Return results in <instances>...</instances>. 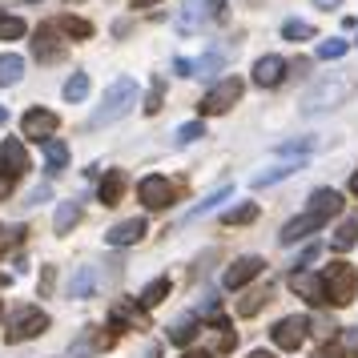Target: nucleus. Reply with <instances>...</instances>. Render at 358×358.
Here are the masks:
<instances>
[{"label":"nucleus","mask_w":358,"mask_h":358,"mask_svg":"<svg viewBox=\"0 0 358 358\" xmlns=\"http://www.w3.org/2000/svg\"><path fill=\"white\" fill-rule=\"evenodd\" d=\"M29 229L24 226H0V254H8L13 245H20V238H24Z\"/></svg>","instance_id":"obj_34"},{"label":"nucleus","mask_w":358,"mask_h":358,"mask_svg":"<svg viewBox=\"0 0 358 358\" xmlns=\"http://www.w3.org/2000/svg\"><path fill=\"white\" fill-rule=\"evenodd\" d=\"M197 338V318L194 314H185V318H178V322L169 326V342L173 346H185V342H194Z\"/></svg>","instance_id":"obj_22"},{"label":"nucleus","mask_w":358,"mask_h":358,"mask_svg":"<svg viewBox=\"0 0 358 358\" xmlns=\"http://www.w3.org/2000/svg\"><path fill=\"white\" fill-rule=\"evenodd\" d=\"M45 165H49V173H61L69 165V145L65 141H45Z\"/></svg>","instance_id":"obj_24"},{"label":"nucleus","mask_w":358,"mask_h":358,"mask_svg":"<svg viewBox=\"0 0 358 358\" xmlns=\"http://www.w3.org/2000/svg\"><path fill=\"white\" fill-rule=\"evenodd\" d=\"M24 36V20L20 17H0V41H20Z\"/></svg>","instance_id":"obj_35"},{"label":"nucleus","mask_w":358,"mask_h":358,"mask_svg":"<svg viewBox=\"0 0 358 358\" xmlns=\"http://www.w3.org/2000/svg\"><path fill=\"white\" fill-rule=\"evenodd\" d=\"M314 258H318V242H314V245H306V250L298 254V266H310Z\"/></svg>","instance_id":"obj_42"},{"label":"nucleus","mask_w":358,"mask_h":358,"mask_svg":"<svg viewBox=\"0 0 358 358\" xmlns=\"http://www.w3.org/2000/svg\"><path fill=\"white\" fill-rule=\"evenodd\" d=\"M314 358H346V346L342 342H326V346L314 350Z\"/></svg>","instance_id":"obj_40"},{"label":"nucleus","mask_w":358,"mask_h":358,"mask_svg":"<svg viewBox=\"0 0 358 358\" xmlns=\"http://www.w3.org/2000/svg\"><path fill=\"white\" fill-rule=\"evenodd\" d=\"M266 302H270V290H254V294H245L242 302H238V314H245V318H250V314H258V310L266 306Z\"/></svg>","instance_id":"obj_32"},{"label":"nucleus","mask_w":358,"mask_h":358,"mask_svg":"<svg viewBox=\"0 0 358 358\" xmlns=\"http://www.w3.org/2000/svg\"><path fill=\"white\" fill-rule=\"evenodd\" d=\"M213 346H217L222 355H229V350L238 346V338H234V326H229L226 318H213Z\"/></svg>","instance_id":"obj_27"},{"label":"nucleus","mask_w":358,"mask_h":358,"mask_svg":"<svg viewBox=\"0 0 358 358\" xmlns=\"http://www.w3.org/2000/svg\"><path fill=\"white\" fill-rule=\"evenodd\" d=\"M185 358H210V355H185Z\"/></svg>","instance_id":"obj_51"},{"label":"nucleus","mask_w":358,"mask_h":358,"mask_svg":"<svg viewBox=\"0 0 358 358\" xmlns=\"http://www.w3.org/2000/svg\"><path fill=\"white\" fill-rule=\"evenodd\" d=\"M355 242H358V213H355V217H346V222L334 229V238H330L334 250H355Z\"/></svg>","instance_id":"obj_23"},{"label":"nucleus","mask_w":358,"mask_h":358,"mask_svg":"<svg viewBox=\"0 0 358 358\" xmlns=\"http://www.w3.org/2000/svg\"><path fill=\"white\" fill-rule=\"evenodd\" d=\"M226 57H229L226 49H222V52H217V49H210L206 57H201V61H194V77H213L217 69L226 65Z\"/></svg>","instance_id":"obj_26"},{"label":"nucleus","mask_w":358,"mask_h":358,"mask_svg":"<svg viewBox=\"0 0 358 358\" xmlns=\"http://www.w3.org/2000/svg\"><path fill=\"white\" fill-rule=\"evenodd\" d=\"M290 290H294V294H302L310 306L326 302V286H322V278H314L310 270H294V274H290Z\"/></svg>","instance_id":"obj_12"},{"label":"nucleus","mask_w":358,"mask_h":358,"mask_svg":"<svg viewBox=\"0 0 358 358\" xmlns=\"http://www.w3.org/2000/svg\"><path fill=\"white\" fill-rule=\"evenodd\" d=\"M173 69H178L181 77H194V61H185V57H178V61H173Z\"/></svg>","instance_id":"obj_43"},{"label":"nucleus","mask_w":358,"mask_h":358,"mask_svg":"<svg viewBox=\"0 0 358 358\" xmlns=\"http://www.w3.org/2000/svg\"><path fill=\"white\" fill-rule=\"evenodd\" d=\"M52 36H57V24H41V29H36V45H33V49H36L41 61H52V57L61 52V45H57Z\"/></svg>","instance_id":"obj_19"},{"label":"nucleus","mask_w":358,"mask_h":358,"mask_svg":"<svg viewBox=\"0 0 358 358\" xmlns=\"http://www.w3.org/2000/svg\"><path fill=\"white\" fill-rule=\"evenodd\" d=\"M298 169H302V157H298V162L270 165V169H262V173H254V178H250V185H254V189H262V185H274V181H282V178H290V173H298Z\"/></svg>","instance_id":"obj_15"},{"label":"nucleus","mask_w":358,"mask_h":358,"mask_svg":"<svg viewBox=\"0 0 358 358\" xmlns=\"http://www.w3.org/2000/svg\"><path fill=\"white\" fill-rule=\"evenodd\" d=\"M206 4H210V8H206L210 17H226V0H206Z\"/></svg>","instance_id":"obj_44"},{"label":"nucleus","mask_w":358,"mask_h":358,"mask_svg":"<svg viewBox=\"0 0 358 358\" xmlns=\"http://www.w3.org/2000/svg\"><path fill=\"white\" fill-rule=\"evenodd\" d=\"M197 137H206V125H201V121H189V125L178 129V145H189V141H197Z\"/></svg>","instance_id":"obj_37"},{"label":"nucleus","mask_w":358,"mask_h":358,"mask_svg":"<svg viewBox=\"0 0 358 358\" xmlns=\"http://www.w3.org/2000/svg\"><path fill=\"white\" fill-rule=\"evenodd\" d=\"M254 217H258V206H254V201H245V206H234L229 213H222V222H226V226H250Z\"/></svg>","instance_id":"obj_29"},{"label":"nucleus","mask_w":358,"mask_h":358,"mask_svg":"<svg viewBox=\"0 0 358 358\" xmlns=\"http://www.w3.org/2000/svg\"><path fill=\"white\" fill-rule=\"evenodd\" d=\"M278 153H298V157H306L310 141H286V145H278Z\"/></svg>","instance_id":"obj_41"},{"label":"nucleus","mask_w":358,"mask_h":358,"mask_svg":"<svg viewBox=\"0 0 358 358\" xmlns=\"http://www.w3.org/2000/svg\"><path fill=\"white\" fill-rule=\"evenodd\" d=\"M355 93V81L350 77H322V81H314L302 93V101H298V109L306 117H318V113H330V109H338V105H346V97Z\"/></svg>","instance_id":"obj_2"},{"label":"nucleus","mask_w":358,"mask_h":358,"mask_svg":"<svg viewBox=\"0 0 358 358\" xmlns=\"http://www.w3.org/2000/svg\"><path fill=\"white\" fill-rule=\"evenodd\" d=\"M20 77H24V57L4 52V57H0V85H17Z\"/></svg>","instance_id":"obj_21"},{"label":"nucleus","mask_w":358,"mask_h":358,"mask_svg":"<svg viewBox=\"0 0 358 358\" xmlns=\"http://www.w3.org/2000/svg\"><path fill=\"white\" fill-rule=\"evenodd\" d=\"M113 314L121 322H133L137 330H145V306H141V302H117Z\"/></svg>","instance_id":"obj_28"},{"label":"nucleus","mask_w":358,"mask_h":358,"mask_svg":"<svg viewBox=\"0 0 358 358\" xmlns=\"http://www.w3.org/2000/svg\"><path fill=\"white\" fill-rule=\"evenodd\" d=\"M0 173H8L13 181L29 173V153H24V141L8 137V141L0 145Z\"/></svg>","instance_id":"obj_10"},{"label":"nucleus","mask_w":358,"mask_h":358,"mask_svg":"<svg viewBox=\"0 0 358 358\" xmlns=\"http://www.w3.org/2000/svg\"><path fill=\"white\" fill-rule=\"evenodd\" d=\"M57 113H49V109H29V113L20 117V133L29 137V141H52V133H57Z\"/></svg>","instance_id":"obj_8"},{"label":"nucleus","mask_w":358,"mask_h":358,"mask_svg":"<svg viewBox=\"0 0 358 358\" xmlns=\"http://www.w3.org/2000/svg\"><path fill=\"white\" fill-rule=\"evenodd\" d=\"M165 294H169V278H157V282H149L145 294H141V306L153 310L157 302H165Z\"/></svg>","instance_id":"obj_30"},{"label":"nucleus","mask_w":358,"mask_h":358,"mask_svg":"<svg viewBox=\"0 0 358 358\" xmlns=\"http://www.w3.org/2000/svg\"><path fill=\"white\" fill-rule=\"evenodd\" d=\"M89 97V73H73L65 81V101H85Z\"/></svg>","instance_id":"obj_31"},{"label":"nucleus","mask_w":358,"mask_h":358,"mask_svg":"<svg viewBox=\"0 0 358 358\" xmlns=\"http://www.w3.org/2000/svg\"><path fill=\"white\" fill-rule=\"evenodd\" d=\"M238 97H242V81H238V77H226V81H217L210 93L201 97L197 109H201L206 117H210V113H226V109H234V101H238Z\"/></svg>","instance_id":"obj_6"},{"label":"nucleus","mask_w":358,"mask_h":358,"mask_svg":"<svg viewBox=\"0 0 358 358\" xmlns=\"http://www.w3.org/2000/svg\"><path fill=\"white\" fill-rule=\"evenodd\" d=\"M49 330V314L45 310H36V306H29V310H17L13 318H8V330H4V342H24V338H36V334H45Z\"/></svg>","instance_id":"obj_5"},{"label":"nucleus","mask_w":358,"mask_h":358,"mask_svg":"<svg viewBox=\"0 0 358 358\" xmlns=\"http://www.w3.org/2000/svg\"><path fill=\"white\" fill-rule=\"evenodd\" d=\"M149 4H157V0H133V8H149Z\"/></svg>","instance_id":"obj_47"},{"label":"nucleus","mask_w":358,"mask_h":358,"mask_svg":"<svg viewBox=\"0 0 358 358\" xmlns=\"http://www.w3.org/2000/svg\"><path fill=\"white\" fill-rule=\"evenodd\" d=\"M145 238V222L141 217H129V222H121V226H113L109 234H105V242L109 245H133Z\"/></svg>","instance_id":"obj_14"},{"label":"nucleus","mask_w":358,"mask_h":358,"mask_svg":"<svg viewBox=\"0 0 358 358\" xmlns=\"http://www.w3.org/2000/svg\"><path fill=\"white\" fill-rule=\"evenodd\" d=\"M342 52H346V41H322V45H318V57H322V61H338Z\"/></svg>","instance_id":"obj_39"},{"label":"nucleus","mask_w":358,"mask_h":358,"mask_svg":"<svg viewBox=\"0 0 358 358\" xmlns=\"http://www.w3.org/2000/svg\"><path fill=\"white\" fill-rule=\"evenodd\" d=\"M13 185H17V181L8 178V173H0V201H4V197L13 194Z\"/></svg>","instance_id":"obj_45"},{"label":"nucleus","mask_w":358,"mask_h":358,"mask_svg":"<svg viewBox=\"0 0 358 358\" xmlns=\"http://www.w3.org/2000/svg\"><path fill=\"white\" fill-rule=\"evenodd\" d=\"M338 210H342V197L334 194V189H314V194H310V210L298 213V217H290V222L282 226V234H278V242L282 245L302 242V238H310L314 229H322Z\"/></svg>","instance_id":"obj_1"},{"label":"nucleus","mask_w":358,"mask_h":358,"mask_svg":"<svg viewBox=\"0 0 358 358\" xmlns=\"http://www.w3.org/2000/svg\"><path fill=\"white\" fill-rule=\"evenodd\" d=\"M262 266H266L262 258H238L226 270V278H222V282H226V290H242L245 282H254V278L262 274Z\"/></svg>","instance_id":"obj_11"},{"label":"nucleus","mask_w":358,"mask_h":358,"mask_svg":"<svg viewBox=\"0 0 358 358\" xmlns=\"http://www.w3.org/2000/svg\"><path fill=\"white\" fill-rule=\"evenodd\" d=\"M162 97H165V85H162V81H153V85H149V93H145V105H141V109H145V113L153 117L157 109H162Z\"/></svg>","instance_id":"obj_36"},{"label":"nucleus","mask_w":358,"mask_h":358,"mask_svg":"<svg viewBox=\"0 0 358 358\" xmlns=\"http://www.w3.org/2000/svg\"><path fill=\"white\" fill-rule=\"evenodd\" d=\"M282 36L286 41H314V29H310L306 20H286L282 24Z\"/></svg>","instance_id":"obj_33"},{"label":"nucleus","mask_w":358,"mask_h":358,"mask_svg":"<svg viewBox=\"0 0 358 358\" xmlns=\"http://www.w3.org/2000/svg\"><path fill=\"white\" fill-rule=\"evenodd\" d=\"M306 330H310V318L290 314V318H282L270 334H274V346H282V350H298V346L306 342Z\"/></svg>","instance_id":"obj_9"},{"label":"nucleus","mask_w":358,"mask_h":358,"mask_svg":"<svg viewBox=\"0 0 358 358\" xmlns=\"http://www.w3.org/2000/svg\"><path fill=\"white\" fill-rule=\"evenodd\" d=\"M133 105H137V81H133V77H121V81L109 85V93H105V101H101V109L89 117V129H101V125L121 121Z\"/></svg>","instance_id":"obj_3"},{"label":"nucleus","mask_w":358,"mask_h":358,"mask_svg":"<svg viewBox=\"0 0 358 358\" xmlns=\"http://www.w3.org/2000/svg\"><path fill=\"white\" fill-rule=\"evenodd\" d=\"M229 194H234L229 185H222V189H213V194H206V197H201V201L194 206V210L185 213V222H197V217H206V213H210V210H217L222 201H229Z\"/></svg>","instance_id":"obj_18"},{"label":"nucleus","mask_w":358,"mask_h":358,"mask_svg":"<svg viewBox=\"0 0 358 358\" xmlns=\"http://www.w3.org/2000/svg\"><path fill=\"white\" fill-rule=\"evenodd\" d=\"M77 222H81V206H77V201H61V206H57V217H52V229H57V234H69Z\"/></svg>","instance_id":"obj_20"},{"label":"nucleus","mask_w":358,"mask_h":358,"mask_svg":"<svg viewBox=\"0 0 358 358\" xmlns=\"http://www.w3.org/2000/svg\"><path fill=\"white\" fill-rule=\"evenodd\" d=\"M197 20H201V13H197V0H194V4H185V8H181L178 29H181V33H185V29H197Z\"/></svg>","instance_id":"obj_38"},{"label":"nucleus","mask_w":358,"mask_h":358,"mask_svg":"<svg viewBox=\"0 0 358 358\" xmlns=\"http://www.w3.org/2000/svg\"><path fill=\"white\" fill-rule=\"evenodd\" d=\"M121 194H125V173H121V169L105 173V178H101V206H117Z\"/></svg>","instance_id":"obj_17"},{"label":"nucleus","mask_w":358,"mask_h":358,"mask_svg":"<svg viewBox=\"0 0 358 358\" xmlns=\"http://www.w3.org/2000/svg\"><path fill=\"white\" fill-rule=\"evenodd\" d=\"M137 201L145 206V210H169L173 206V181H165V178H141L137 181Z\"/></svg>","instance_id":"obj_7"},{"label":"nucleus","mask_w":358,"mask_h":358,"mask_svg":"<svg viewBox=\"0 0 358 358\" xmlns=\"http://www.w3.org/2000/svg\"><path fill=\"white\" fill-rule=\"evenodd\" d=\"M4 121H8V109H4V105H0V125H4Z\"/></svg>","instance_id":"obj_50"},{"label":"nucleus","mask_w":358,"mask_h":358,"mask_svg":"<svg viewBox=\"0 0 358 358\" xmlns=\"http://www.w3.org/2000/svg\"><path fill=\"white\" fill-rule=\"evenodd\" d=\"M318 8H334V4H342V0H314Z\"/></svg>","instance_id":"obj_46"},{"label":"nucleus","mask_w":358,"mask_h":358,"mask_svg":"<svg viewBox=\"0 0 358 358\" xmlns=\"http://www.w3.org/2000/svg\"><path fill=\"white\" fill-rule=\"evenodd\" d=\"M350 189H355V197H358V169H355V178H350Z\"/></svg>","instance_id":"obj_49"},{"label":"nucleus","mask_w":358,"mask_h":358,"mask_svg":"<svg viewBox=\"0 0 358 358\" xmlns=\"http://www.w3.org/2000/svg\"><path fill=\"white\" fill-rule=\"evenodd\" d=\"M282 77H286V61H282V57H262L258 65H254V81H258L262 89H274Z\"/></svg>","instance_id":"obj_13"},{"label":"nucleus","mask_w":358,"mask_h":358,"mask_svg":"<svg viewBox=\"0 0 358 358\" xmlns=\"http://www.w3.org/2000/svg\"><path fill=\"white\" fill-rule=\"evenodd\" d=\"M57 29H61L65 36H73V41H89V36H93V24L81 20V17H61L57 20Z\"/></svg>","instance_id":"obj_25"},{"label":"nucleus","mask_w":358,"mask_h":358,"mask_svg":"<svg viewBox=\"0 0 358 358\" xmlns=\"http://www.w3.org/2000/svg\"><path fill=\"white\" fill-rule=\"evenodd\" d=\"M250 358H274V355H270V350H254Z\"/></svg>","instance_id":"obj_48"},{"label":"nucleus","mask_w":358,"mask_h":358,"mask_svg":"<svg viewBox=\"0 0 358 358\" xmlns=\"http://www.w3.org/2000/svg\"><path fill=\"white\" fill-rule=\"evenodd\" d=\"M93 290H97V270L93 266H81L73 274V282H69V298H93Z\"/></svg>","instance_id":"obj_16"},{"label":"nucleus","mask_w":358,"mask_h":358,"mask_svg":"<svg viewBox=\"0 0 358 358\" xmlns=\"http://www.w3.org/2000/svg\"><path fill=\"white\" fill-rule=\"evenodd\" d=\"M322 286H326V302L334 306H350L358 294V270L350 262H330L322 274Z\"/></svg>","instance_id":"obj_4"}]
</instances>
